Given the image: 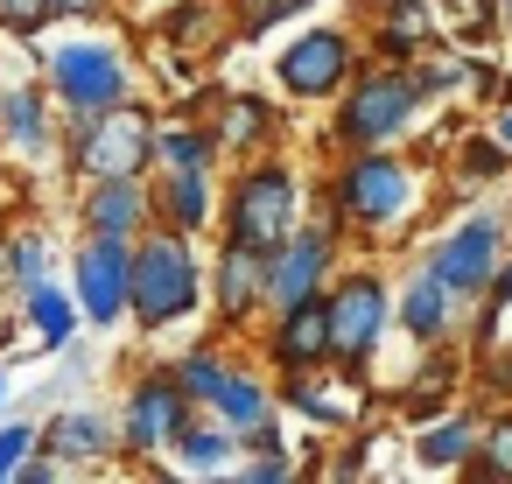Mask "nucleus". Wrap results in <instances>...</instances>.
<instances>
[{
  "mask_svg": "<svg viewBox=\"0 0 512 484\" xmlns=\"http://www.w3.org/2000/svg\"><path fill=\"white\" fill-rule=\"evenodd\" d=\"M204 155H211V148H204V141H190V134H169V141H162V162H176V169H197Z\"/></svg>",
  "mask_w": 512,
  "mask_h": 484,
  "instance_id": "a878e982",
  "label": "nucleus"
},
{
  "mask_svg": "<svg viewBox=\"0 0 512 484\" xmlns=\"http://www.w3.org/2000/svg\"><path fill=\"white\" fill-rule=\"evenodd\" d=\"M393 8V43H414L421 36V0H386Z\"/></svg>",
  "mask_w": 512,
  "mask_h": 484,
  "instance_id": "cd10ccee",
  "label": "nucleus"
},
{
  "mask_svg": "<svg viewBox=\"0 0 512 484\" xmlns=\"http://www.w3.org/2000/svg\"><path fill=\"white\" fill-rule=\"evenodd\" d=\"M134 218H141V197H134V183H99V197H92V225L99 232H134Z\"/></svg>",
  "mask_w": 512,
  "mask_h": 484,
  "instance_id": "f3484780",
  "label": "nucleus"
},
{
  "mask_svg": "<svg viewBox=\"0 0 512 484\" xmlns=\"http://www.w3.org/2000/svg\"><path fill=\"white\" fill-rule=\"evenodd\" d=\"M260 288H267V253L260 246H232L225 253V274H218V309L225 316H246Z\"/></svg>",
  "mask_w": 512,
  "mask_h": 484,
  "instance_id": "ddd939ff",
  "label": "nucleus"
},
{
  "mask_svg": "<svg viewBox=\"0 0 512 484\" xmlns=\"http://www.w3.org/2000/svg\"><path fill=\"white\" fill-rule=\"evenodd\" d=\"M407 113H414V85H407V78H372V85L351 99L344 134H351V141H386V134L407 127Z\"/></svg>",
  "mask_w": 512,
  "mask_h": 484,
  "instance_id": "6e6552de",
  "label": "nucleus"
},
{
  "mask_svg": "<svg viewBox=\"0 0 512 484\" xmlns=\"http://www.w3.org/2000/svg\"><path fill=\"white\" fill-rule=\"evenodd\" d=\"M8 141H15V148H36V141H43V127H36V92H15V99H8Z\"/></svg>",
  "mask_w": 512,
  "mask_h": 484,
  "instance_id": "412c9836",
  "label": "nucleus"
},
{
  "mask_svg": "<svg viewBox=\"0 0 512 484\" xmlns=\"http://www.w3.org/2000/svg\"><path fill=\"white\" fill-rule=\"evenodd\" d=\"M211 400L225 407V421H232V428H246V435H253V428H267V400H260V386H253V379H232V372H225Z\"/></svg>",
  "mask_w": 512,
  "mask_h": 484,
  "instance_id": "2eb2a0df",
  "label": "nucleus"
},
{
  "mask_svg": "<svg viewBox=\"0 0 512 484\" xmlns=\"http://www.w3.org/2000/svg\"><path fill=\"white\" fill-rule=\"evenodd\" d=\"M169 211H176V225H197L204 218V176L197 169H176L169 176Z\"/></svg>",
  "mask_w": 512,
  "mask_h": 484,
  "instance_id": "aec40b11",
  "label": "nucleus"
},
{
  "mask_svg": "<svg viewBox=\"0 0 512 484\" xmlns=\"http://www.w3.org/2000/svg\"><path fill=\"white\" fill-rule=\"evenodd\" d=\"M288 218H295V183H288V169H253V176L239 183V204H232V239L274 253V246L288 239Z\"/></svg>",
  "mask_w": 512,
  "mask_h": 484,
  "instance_id": "7ed1b4c3",
  "label": "nucleus"
},
{
  "mask_svg": "<svg viewBox=\"0 0 512 484\" xmlns=\"http://www.w3.org/2000/svg\"><path fill=\"white\" fill-rule=\"evenodd\" d=\"M484 456H491V470H498V477H512V421H498V428L484 435Z\"/></svg>",
  "mask_w": 512,
  "mask_h": 484,
  "instance_id": "bb28decb",
  "label": "nucleus"
},
{
  "mask_svg": "<svg viewBox=\"0 0 512 484\" xmlns=\"http://www.w3.org/2000/svg\"><path fill=\"white\" fill-rule=\"evenodd\" d=\"M463 442H470L463 428H428V435H421V463H435V470H442V463H456V456H463Z\"/></svg>",
  "mask_w": 512,
  "mask_h": 484,
  "instance_id": "4be33fe9",
  "label": "nucleus"
},
{
  "mask_svg": "<svg viewBox=\"0 0 512 484\" xmlns=\"http://www.w3.org/2000/svg\"><path fill=\"white\" fill-rule=\"evenodd\" d=\"M491 260H498V225H484V218H470L442 253H435V274H442V288H456V295H477L484 281H491Z\"/></svg>",
  "mask_w": 512,
  "mask_h": 484,
  "instance_id": "1a4fd4ad",
  "label": "nucleus"
},
{
  "mask_svg": "<svg viewBox=\"0 0 512 484\" xmlns=\"http://www.w3.org/2000/svg\"><path fill=\"white\" fill-rule=\"evenodd\" d=\"M50 78H57V92H64L71 106H85V113H106V106H120V92H127L113 50H64V57L50 64Z\"/></svg>",
  "mask_w": 512,
  "mask_h": 484,
  "instance_id": "423d86ee",
  "label": "nucleus"
},
{
  "mask_svg": "<svg viewBox=\"0 0 512 484\" xmlns=\"http://www.w3.org/2000/svg\"><path fill=\"white\" fill-rule=\"evenodd\" d=\"M505 295H512V274H505Z\"/></svg>",
  "mask_w": 512,
  "mask_h": 484,
  "instance_id": "72a5a7b5",
  "label": "nucleus"
},
{
  "mask_svg": "<svg viewBox=\"0 0 512 484\" xmlns=\"http://www.w3.org/2000/svg\"><path fill=\"white\" fill-rule=\"evenodd\" d=\"M0 393H8V386H0Z\"/></svg>",
  "mask_w": 512,
  "mask_h": 484,
  "instance_id": "f704fd0d",
  "label": "nucleus"
},
{
  "mask_svg": "<svg viewBox=\"0 0 512 484\" xmlns=\"http://www.w3.org/2000/svg\"><path fill=\"white\" fill-rule=\"evenodd\" d=\"M253 134H260V106H253V99H239V106H232V127H225V141H253Z\"/></svg>",
  "mask_w": 512,
  "mask_h": 484,
  "instance_id": "c85d7f7f",
  "label": "nucleus"
},
{
  "mask_svg": "<svg viewBox=\"0 0 512 484\" xmlns=\"http://www.w3.org/2000/svg\"><path fill=\"white\" fill-rule=\"evenodd\" d=\"M57 15H92V0H50Z\"/></svg>",
  "mask_w": 512,
  "mask_h": 484,
  "instance_id": "2f4dec72",
  "label": "nucleus"
},
{
  "mask_svg": "<svg viewBox=\"0 0 512 484\" xmlns=\"http://www.w3.org/2000/svg\"><path fill=\"white\" fill-rule=\"evenodd\" d=\"M127 442H134L141 456H155V449L183 442V393H176V379H148V386L134 393V414H127Z\"/></svg>",
  "mask_w": 512,
  "mask_h": 484,
  "instance_id": "9d476101",
  "label": "nucleus"
},
{
  "mask_svg": "<svg viewBox=\"0 0 512 484\" xmlns=\"http://www.w3.org/2000/svg\"><path fill=\"white\" fill-rule=\"evenodd\" d=\"M295 8H309V0H253V8H246V29L260 36L267 22H281V15H295Z\"/></svg>",
  "mask_w": 512,
  "mask_h": 484,
  "instance_id": "393cba45",
  "label": "nucleus"
},
{
  "mask_svg": "<svg viewBox=\"0 0 512 484\" xmlns=\"http://www.w3.org/2000/svg\"><path fill=\"white\" fill-rule=\"evenodd\" d=\"M183 456H190V470H218V463L232 456V442H225V435H190Z\"/></svg>",
  "mask_w": 512,
  "mask_h": 484,
  "instance_id": "5701e85b",
  "label": "nucleus"
},
{
  "mask_svg": "<svg viewBox=\"0 0 512 484\" xmlns=\"http://www.w3.org/2000/svg\"><path fill=\"white\" fill-rule=\"evenodd\" d=\"M134 316L148 323V330H162V323H176L190 302H197V267H190V246L183 239H148L141 253H134Z\"/></svg>",
  "mask_w": 512,
  "mask_h": 484,
  "instance_id": "f257e3e1",
  "label": "nucleus"
},
{
  "mask_svg": "<svg viewBox=\"0 0 512 484\" xmlns=\"http://www.w3.org/2000/svg\"><path fill=\"white\" fill-rule=\"evenodd\" d=\"M323 260H330V239H323V232H295L288 246L267 253V295H274L281 309L309 302V288L323 281Z\"/></svg>",
  "mask_w": 512,
  "mask_h": 484,
  "instance_id": "0eeeda50",
  "label": "nucleus"
},
{
  "mask_svg": "<svg viewBox=\"0 0 512 484\" xmlns=\"http://www.w3.org/2000/svg\"><path fill=\"white\" fill-rule=\"evenodd\" d=\"M498 162H505V148H484V141H477V148L463 155V169H470V176H491Z\"/></svg>",
  "mask_w": 512,
  "mask_h": 484,
  "instance_id": "c756f323",
  "label": "nucleus"
},
{
  "mask_svg": "<svg viewBox=\"0 0 512 484\" xmlns=\"http://www.w3.org/2000/svg\"><path fill=\"white\" fill-rule=\"evenodd\" d=\"M50 449L92 463V456H106V421H92V414H64V421L50 428Z\"/></svg>",
  "mask_w": 512,
  "mask_h": 484,
  "instance_id": "dca6fc26",
  "label": "nucleus"
},
{
  "mask_svg": "<svg viewBox=\"0 0 512 484\" xmlns=\"http://www.w3.org/2000/svg\"><path fill=\"white\" fill-rule=\"evenodd\" d=\"M498 134H505V141H512V113H505V127H498Z\"/></svg>",
  "mask_w": 512,
  "mask_h": 484,
  "instance_id": "473e14b6",
  "label": "nucleus"
},
{
  "mask_svg": "<svg viewBox=\"0 0 512 484\" xmlns=\"http://www.w3.org/2000/svg\"><path fill=\"white\" fill-rule=\"evenodd\" d=\"M29 449V428H8V435H0V477H8L15 470V456Z\"/></svg>",
  "mask_w": 512,
  "mask_h": 484,
  "instance_id": "7c9ffc66",
  "label": "nucleus"
},
{
  "mask_svg": "<svg viewBox=\"0 0 512 484\" xmlns=\"http://www.w3.org/2000/svg\"><path fill=\"white\" fill-rule=\"evenodd\" d=\"M344 57H351V50H344V36H330V29H323V36H302V43L281 57V78H288V92L323 99V92L344 78Z\"/></svg>",
  "mask_w": 512,
  "mask_h": 484,
  "instance_id": "9b49d317",
  "label": "nucleus"
},
{
  "mask_svg": "<svg viewBox=\"0 0 512 484\" xmlns=\"http://www.w3.org/2000/svg\"><path fill=\"white\" fill-rule=\"evenodd\" d=\"M134 260H127V246L106 232V239H92L85 253H78V295H85V316H99V323H113L134 295Z\"/></svg>",
  "mask_w": 512,
  "mask_h": 484,
  "instance_id": "20e7f679",
  "label": "nucleus"
},
{
  "mask_svg": "<svg viewBox=\"0 0 512 484\" xmlns=\"http://www.w3.org/2000/svg\"><path fill=\"white\" fill-rule=\"evenodd\" d=\"M330 351V302H295L288 309V330H281V358L288 365H309Z\"/></svg>",
  "mask_w": 512,
  "mask_h": 484,
  "instance_id": "4468645a",
  "label": "nucleus"
},
{
  "mask_svg": "<svg viewBox=\"0 0 512 484\" xmlns=\"http://www.w3.org/2000/svg\"><path fill=\"white\" fill-rule=\"evenodd\" d=\"M407 330H421V337H435L442 330V316H449V288H442V274H428L421 288H407Z\"/></svg>",
  "mask_w": 512,
  "mask_h": 484,
  "instance_id": "a211bd4d",
  "label": "nucleus"
},
{
  "mask_svg": "<svg viewBox=\"0 0 512 484\" xmlns=\"http://www.w3.org/2000/svg\"><path fill=\"white\" fill-rule=\"evenodd\" d=\"M379 330H386V288L379 281H344L337 295H330V344L344 351V358H365L372 344H379Z\"/></svg>",
  "mask_w": 512,
  "mask_h": 484,
  "instance_id": "39448f33",
  "label": "nucleus"
},
{
  "mask_svg": "<svg viewBox=\"0 0 512 484\" xmlns=\"http://www.w3.org/2000/svg\"><path fill=\"white\" fill-rule=\"evenodd\" d=\"M43 15H57L50 0H0V22H8V29H36Z\"/></svg>",
  "mask_w": 512,
  "mask_h": 484,
  "instance_id": "b1692460",
  "label": "nucleus"
},
{
  "mask_svg": "<svg viewBox=\"0 0 512 484\" xmlns=\"http://www.w3.org/2000/svg\"><path fill=\"white\" fill-rule=\"evenodd\" d=\"M344 204H351L358 218H372V225H379V218H393V211L407 204V176H400L393 162H379V155H372V162H358V169L344 176Z\"/></svg>",
  "mask_w": 512,
  "mask_h": 484,
  "instance_id": "f8f14e48",
  "label": "nucleus"
},
{
  "mask_svg": "<svg viewBox=\"0 0 512 484\" xmlns=\"http://www.w3.org/2000/svg\"><path fill=\"white\" fill-rule=\"evenodd\" d=\"M29 316L43 323V337H50V344H64V337H71V302H64L57 288H43V281L29 288Z\"/></svg>",
  "mask_w": 512,
  "mask_h": 484,
  "instance_id": "6ab92c4d",
  "label": "nucleus"
},
{
  "mask_svg": "<svg viewBox=\"0 0 512 484\" xmlns=\"http://www.w3.org/2000/svg\"><path fill=\"white\" fill-rule=\"evenodd\" d=\"M148 155H155V134L141 127V113H106V120H85V141H78L85 176H99V183H134Z\"/></svg>",
  "mask_w": 512,
  "mask_h": 484,
  "instance_id": "f03ea898",
  "label": "nucleus"
}]
</instances>
